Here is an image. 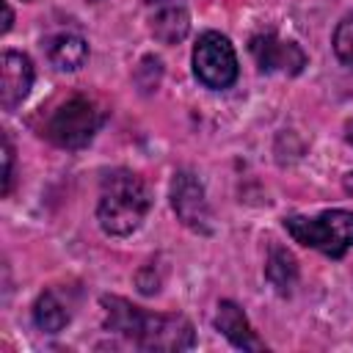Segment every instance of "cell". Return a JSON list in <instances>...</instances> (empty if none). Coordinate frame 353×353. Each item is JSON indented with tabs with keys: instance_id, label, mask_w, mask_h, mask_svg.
Here are the masks:
<instances>
[{
	"instance_id": "1",
	"label": "cell",
	"mask_w": 353,
	"mask_h": 353,
	"mask_svg": "<svg viewBox=\"0 0 353 353\" xmlns=\"http://www.w3.org/2000/svg\"><path fill=\"white\" fill-rule=\"evenodd\" d=\"M105 325L143 350H185L193 347V325L182 314H152L124 298L102 295Z\"/></svg>"
},
{
	"instance_id": "2",
	"label": "cell",
	"mask_w": 353,
	"mask_h": 353,
	"mask_svg": "<svg viewBox=\"0 0 353 353\" xmlns=\"http://www.w3.org/2000/svg\"><path fill=\"white\" fill-rule=\"evenodd\" d=\"M149 204H152L149 188L138 174L124 171V168L110 171L102 182V193L97 204L99 226L116 237L132 234L146 218Z\"/></svg>"
},
{
	"instance_id": "3",
	"label": "cell",
	"mask_w": 353,
	"mask_h": 353,
	"mask_svg": "<svg viewBox=\"0 0 353 353\" xmlns=\"http://www.w3.org/2000/svg\"><path fill=\"white\" fill-rule=\"evenodd\" d=\"M284 226L295 243L317 248L331 259H339L353 248V212L347 210H325L314 218L290 215Z\"/></svg>"
},
{
	"instance_id": "4",
	"label": "cell",
	"mask_w": 353,
	"mask_h": 353,
	"mask_svg": "<svg viewBox=\"0 0 353 353\" xmlns=\"http://www.w3.org/2000/svg\"><path fill=\"white\" fill-rule=\"evenodd\" d=\"M99 121H102V116H99V110L94 108L91 99H85V97H72V99H66L63 105H58V108L52 110V116L47 119V124H44L41 132H44L55 146L80 149V146H85V143L94 138Z\"/></svg>"
},
{
	"instance_id": "5",
	"label": "cell",
	"mask_w": 353,
	"mask_h": 353,
	"mask_svg": "<svg viewBox=\"0 0 353 353\" xmlns=\"http://www.w3.org/2000/svg\"><path fill=\"white\" fill-rule=\"evenodd\" d=\"M193 72L207 88H229L237 80V55L226 36L207 30L193 47Z\"/></svg>"
},
{
	"instance_id": "6",
	"label": "cell",
	"mask_w": 353,
	"mask_h": 353,
	"mask_svg": "<svg viewBox=\"0 0 353 353\" xmlns=\"http://www.w3.org/2000/svg\"><path fill=\"white\" fill-rule=\"evenodd\" d=\"M171 207L188 229L210 232V207H207V199H204V188L193 174L179 171L174 176V182H171Z\"/></svg>"
},
{
	"instance_id": "7",
	"label": "cell",
	"mask_w": 353,
	"mask_h": 353,
	"mask_svg": "<svg viewBox=\"0 0 353 353\" xmlns=\"http://www.w3.org/2000/svg\"><path fill=\"white\" fill-rule=\"evenodd\" d=\"M256 66L262 72H279V74H298L306 66V55L298 44L292 41H281L270 33L254 36L248 44Z\"/></svg>"
},
{
	"instance_id": "8",
	"label": "cell",
	"mask_w": 353,
	"mask_h": 353,
	"mask_svg": "<svg viewBox=\"0 0 353 353\" xmlns=\"http://www.w3.org/2000/svg\"><path fill=\"white\" fill-rule=\"evenodd\" d=\"M33 85V63L28 55L6 50L0 58V105L3 110H14Z\"/></svg>"
},
{
	"instance_id": "9",
	"label": "cell",
	"mask_w": 353,
	"mask_h": 353,
	"mask_svg": "<svg viewBox=\"0 0 353 353\" xmlns=\"http://www.w3.org/2000/svg\"><path fill=\"white\" fill-rule=\"evenodd\" d=\"M149 8V30L163 44H179L188 36L190 17L185 0H146Z\"/></svg>"
},
{
	"instance_id": "10",
	"label": "cell",
	"mask_w": 353,
	"mask_h": 353,
	"mask_svg": "<svg viewBox=\"0 0 353 353\" xmlns=\"http://www.w3.org/2000/svg\"><path fill=\"white\" fill-rule=\"evenodd\" d=\"M215 328L234 345L243 350H265V342L256 339V334L251 331L243 309L234 301H221L218 312H215Z\"/></svg>"
},
{
	"instance_id": "11",
	"label": "cell",
	"mask_w": 353,
	"mask_h": 353,
	"mask_svg": "<svg viewBox=\"0 0 353 353\" xmlns=\"http://www.w3.org/2000/svg\"><path fill=\"white\" fill-rule=\"evenodd\" d=\"M47 58L55 69H63V72H74L85 63L88 58V44L83 36H74V33H58L52 39H47Z\"/></svg>"
},
{
	"instance_id": "12",
	"label": "cell",
	"mask_w": 353,
	"mask_h": 353,
	"mask_svg": "<svg viewBox=\"0 0 353 353\" xmlns=\"http://www.w3.org/2000/svg\"><path fill=\"white\" fill-rule=\"evenodd\" d=\"M33 320H36V325H39L41 331L58 334V331L69 323V312H66V306L58 301L55 292H44V295H39V301H36V306H33Z\"/></svg>"
},
{
	"instance_id": "13",
	"label": "cell",
	"mask_w": 353,
	"mask_h": 353,
	"mask_svg": "<svg viewBox=\"0 0 353 353\" xmlns=\"http://www.w3.org/2000/svg\"><path fill=\"white\" fill-rule=\"evenodd\" d=\"M270 284L279 290V292H290V287L295 284L298 279V268H295V259L290 251L284 248H270V259H268V268H265Z\"/></svg>"
},
{
	"instance_id": "14",
	"label": "cell",
	"mask_w": 353,
	"mask_h": 353,
	"mask_svg": "<svg viewBox=\"0 0 353 353\" xmlns=\"http://www.w3.org/2000/svg\"><path fill=\"white\" fill-rule=\"evenodd\" d=\"M334 52L342 63L353 66V11L342 17V22L334 30Z\"/></svg>"
},
{
	"instance_id": "15",
	"label": "cell",
	"mask_w": 353,
	"mask_h": 353,
	"mask_svg": "<svg viewBox=\"0 0 353 353\" xmlns=\"http://www.w3.org/2000/svg\"><path fill=\"white\" fill-rule=\"evenodd\" d=\"M3 141H6V149H3V193H8V190H11V176H14V171H11L14 152H11V141H8V135H6Z\"/></svg>"
},
{
	"instance_id": "16",
	"label": "cell",
	"mask_w": 353,
	"mask_h": 353,
	"mask_svg": "<svg viewBox=\"0 0 353 353\" xmlns=\"http://www.w3.org/2000/svg\"><path fill=\"white\" fill-rule=\"evenodd\" d=\"M11 19H14V14H11V8L6 6V22H3V33H6L8 28H11Z\"/></svg>"
},
{
	"instance_id": "17",
	"label": "cell",
	"mask_w": 353,
	"mask_h": 353,
	"mask_svg": "<svg viewBox=\"0 0 353 353\" xmlns=\"http://www.w3.org/2000/svg\"><path fill=\"white\" fill-rule=\"evenodd\" d=\"M345 190L353 196V174H347V176H345Z\"/></svg>"
}]
</instances>
